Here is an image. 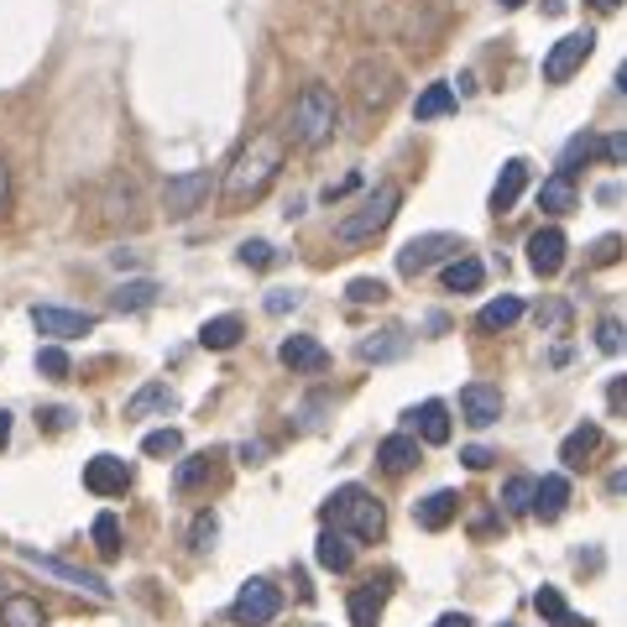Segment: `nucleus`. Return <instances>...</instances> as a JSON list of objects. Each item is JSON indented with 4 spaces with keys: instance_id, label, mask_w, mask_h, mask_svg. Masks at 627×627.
<instances>
[{
    "instance_id": "obj_33",
    "label": "nucleus",
    "mask_w": 627,
    "mask_h": 627,
    "mask_svg": "<svg viewBox=\"0 0 627 627\" xmlns=\"http://www.w3.org/2000/svg\"><path fill=\"white\" fill-rule=\"evenodd\" d=\"M157 409H173V387L168 382H146L131 403H126V418H146V413H157Z\"/></svg>"
},
{
    "instance_id": "obj_2",
    "label": "nucleus",
    "mask_w": 627,
    "mask_h": 627,
    "mask_svg": "<svg viewBox=\"0 0 627 627\" xmlns=\"http://www.w3.org/2000/svg\"><path fill=\"white\" fill-rule=\"evenodd\" d=\"M398 204H403V189L398 184H377V189L366 193L356 210H345L335 225V241L340 246H362V241H377L387 225L398 220Z\"/></svg>"
},
{
    "instance_id": "obj_11",
    "label": "nucleus",
    "mask_w": 627,
    "mask_h": 627,
    "mask_svg": "<svg viewBox=\"0 0 627 627\" xmlns=\"http://www.w3.org/2000/svg\"><path fill=\"white\" fill-rule=\"evenodd\" d=\"M460 418H465L471 429H492V424L502 418V392L492 382H465L460 387Z\"/></svg>"
},
{
    "instance_id": "obj_41",
    "label": "nucleus",
    "mask_w": 627,
    "mask_h": 627,
    "mask_svg": "<svg viewBox=\"0 0 627 627\" xmlns=\"http://www.w3.org/2000/svg\"><path fill=\"white\" fill-rule=\"evenodd\" d=\"M591 152H596V142H591V137H576V142L565 146V157H559V173H570V178H576L580 157H591Z\"/></svg>"
},
{
    "instance_id": "obj_47",
    "label": "nucleus",
    "mask_w": 627,
    "mask_h": 627,
    "mask_svg": "<svg viewBox=\"0 0 627 627\" xmlns=\"http://www.w3.org/2000/svg\"><path fill=\"white\" fill-rule=\"evenodd\" d=\"M606 403H612V413H627V377L606 382Z\"/></svg>"
},
{
    "instance_id": "obj_18",
    "label": "nucleus",
    "mask_w": 627,
    "mask_h": 627,
    "mask_svg": "<svg viewBox=\"0 0 627 627\" xmlns=\"http://www.w3.org/2000/svg\"><path fill=\"white\" fill-rule=\"evenodd\" d=\"M565 507H570V482H565V476H544L539 492H533V518H539V523H559Z\"/></svg>"
},
{
    "instance_id": "obj_26",
    "label": "nucleus",
    "mask_w": 627,
    "mask_h": 627,
    "mask_svg": "<svg viewBox=\"0 0 627 627\" xmlns=\"http://www.w3.org/2000/svg\"><path fill=\"white\" fill-rule=\"evenodd\" d=\"M382 606H387V585H362V591H351V627H377L382 623Z\"/></svg>"
},
{
    "instance_id": "obj_14",
    "label": "nucleus",
    "mask_w": 627,
    "mask_h": 627,
    "mask_svg": "<svg viewBox=\"0 0 627 627\" xmlns=\"http://www.w3.org/2000/svg\"><path fill=\"white\" fill-rule=\"evenodd\" d=\"M32 324H37L43 335H52V340H73V335H90L99 319H95V314H73V309H52V304H37V309H32Z\"/></svg>"
},
{
    "instance_id": "obj_38",
    "label": "nucleus",
    "mask_w": 627,
    "mask_h": 627,
    "mask_svg": "<svg viewBox=\"0 0 627 627\" xmlns=\"http://www.w3.org/2000/svg\"><path fill=\"white\" fill-rule=\"evenodd\" d=\"M142 450L152 460H168V456H178V450H184V435H178V429H152V435L142 439Z\"/></svg>"
},
{
    "instance_id": "obj_17",
    "label": "nucleus",
    "mask_w": 627,
    "mask_h": 627,
    "mask_svg": "<svg viewBox=\"0 0 627 627\" xmlns=\"http://www.w3.org/2000/svg\"><path fill=\"white\" fill-rule=\"evenodd\" d=\"M413 435L424 439V445H445L450 439V409L439 403V398H429V403H418V409L409 413Z\"/></svg>"
},
{
    "instance_id": "obj_28",
    "label": "nucleus",
    "mask_w": 627,
    "mask_h": 627,
    "mask_svg": "<svg viewBox=\"0 0 627 627\" xmlns=\"http://www.w3.org/2000/svg\"><path fill=\"white\" fill-rule=\"evenodd\" d=\"M539 210H549V215H570V210H576V178H570V173L544 178V189H539Z\"/></svg>"
},
{
    "instance_id": "obj_37",
    "label": "nucleus",
    "mask_w": 627,
    "mask_h": 627,
    "mask_svg": "<svg viewBox=\"0 0 627 627\" xmlns=\"http://www.w3.org/2000/svg\"><path fill=\"white\" fill-rule=\"evenodd\" d=\"M95 549L105 559L121 555V523H116V512H99V518H95Z\"/></svg>"
},
{
    "instance_id": "obj_51",
    "label": "nucleus",
    "mask_w": 627,
    "mask_h": 627,
    "mask_svg": "<svg viewBox=\"0 0 627 627\" xmlns=\"http://www.w3.org/2000/svg\"><path fill=\"white\" fill-rule=\"evenodd\" d=\"M435 627H476V623H471V617H465V612H445V617H439Z\"/></svg>"
},
{
    "instance_id": "obj_24",
    "label": "nucleus",
    "mask_w": 627,
    "mask_h": 627,
    "mask_svg": "<svg viewBox=\"0 0 627 627\" xmlns=\"http://www.w3.org/2000/svg\"><path fill=\"white\" fill-rule=\"evenodd\" d=\"M314 559L324 565V570H351V559H356V549H351V533H340V529H324L319 533V544H314Z\"/></svg>"
},
{
    "instance_id": "obj_45",
    "label": "nucleus",
    "mask_w": 627,
    "mask_h": 627,
    "mask_svg": "<svg viewBox=\"0 0 627 627\" xmlns=\"http://www.w3.org/2000/svg\"><path fill=\"white\" fill-rule=\"evenodd\" d=\"M565 319H570V309H565V304H544V309H539V330H549V335H559V330H565Z\"/></svg>"
},
{
    "instance_id": "obj_56",
    "label": "nucleus",
    "mask_w": 627,
    "mask_h": 627,
    "mask_svg": "<svg viewBox=\"0 0 627 627\" xmlns=\"http://www.w3.org/2000/svg\"><path fill=\"white\" fill-rule=\"evenodd\" d=\"M591 5H602V11H617V5H623V0H591Z\"/></svg>"
},
{
    "instance_id": "obj_3",
    "label": "nucleus",
    "mask_w": 627,
    "mask_h": 627,
    "mask_svg": "<svg viewBox=\"0 0 627 627\" xmlns=\"http://www.w3.org/2000/svg\"><path fill=\"white\" fill-rule=\"evenodd\" d=\"M340 126V99L335 90H324V84H304L298 99H293V137L304 146H324L335 137Z\"/></svg>"
},
{
    "instance_id": "obj_43",
    "label": "nucleus",
    "mask_w": 627,
    "mask_h": 627,
    "mask_svg": "<svg viewBox=\"0 0 627 627\" xmlns=\"http://www.w3.org/2000/svg\"><path fill=\"white\" fill-rule=\"evenodd\" d=\"M215 533H220V523H215V512H199V518H193V549H210V544H215Z\"/></svg>"
},
{
    "instance_id": "obj_27",
    "label": "nucleus",
    "mask_w": 627,
    "mask_h": 627,
    "mask_svg": "<svg viewBox=\"0 0 627 627\" xmlns=\"http://www.w3.org/2000/svg\"><path fill=\"white\" fill-rule=\"evenodd\" d=\"M439 283H445L450 293H476L486 283V267L476 262V257H456V262H445Z\"/></svg>"
},
{
    "instance_id": "obj_53",
    "label": "nucleus",
    "mask_w": 627,
    "mask_h": 627,
    "mask_svg": "<svg viewBox=\"0 0 627 627\" xmlns=\"http://www.w3.org/2000/svg\"><path fill=\"white\" fill-rule=\"evenodd\" d=\"M5 193H11V173H5V163H0V210H5Z\"/></svg>"
},
{
    "instance_id": "obj_21",
    "label": "nucleus",
    "mask_w": 627,
    "mask_h": 627,
    "mask_svg": "<svg viewBox=\"0 0 627 627\" xmlns=\"http://www.w3.org/2000/svg\"><path fill=\"white\" fill-rule=\"evenodd\" d=\"M377 460H382L387 476L413 471V465H418V435H387L382 445H377Z\"/></svg>"
},
{
    "instance_id": "obj_16",
    "label": "nucleus",
    "mask_w": 627,
    "mask_h": 627,
    "mask_svg": "<svg viewBox=\"0 0 627 627\" xmlns=\"http://www.w3.org/2000/svg\"><path fill=\"white\" fill-rule=\"evenodd\" d=\"M529 189V163L523 157H507L502 173H497V184H492V215H507L518 199Z\"/></svg>"
},
{
    "instance_id": "obj_9",
    "label": "nucleus",
    "mask_w": 627,
    "mask_h": 627,
    "mask_svg": "<svg viewBox=\"0 0 627 627\" xmlns=\"http://www.w3.org/2000/svg\"><path fill=\"white\" fill-rule=\"evenodd\" d=\"M22 555V565H32V570H43V576L52 580H63V585H73V591H90L95 602H110V585L99 576H90V570H79V565H69V559H58V555H37V549H16Z\"/></svg>"
},
{
    "instance_id": "obj_52",
    "label": "nucleus",
    "mask_w": 627,
    "mask_h": 627,
    "mask_svg": "<svg viewBox=\"0 0 627 627\" xmlns=\"http://www.w3.org/2000/svg\"><path fill=\"white\" fill-rule=\"evenodd\" d=\"M5 445H11V413L0 409V450H5Z\"/></svg>"
},
{
    "instance_id": "obj_35",
    "label": "nucleus",
    "mask_w": 627,
    "mask_h": 627,
    "mask_svg": "<svg viewBox=\"0 0 627 627\" xmlns=\"http://www.w3.org/2000/svg\"><path fill=\"white\" fill-rule=\"evenodd\" d=\"M37 371H43L48 382H69V371H73L69 351H63V345H43V351H37Z\"/></svg>"
},
{
    "instance_id": "obj_39",
    "label": "nucleus",
    "mask_w": 627,
    "mask_h": 627,
    "mask_svg": "<svg viewBox=\"0 0 627 627\" xmlns=\"http://www.w3.org/2000/svg\"><path fill=\"white\" fill-rule=\"evenodd\" d=\"M596 345H602L606 356H617V351L627 345V330L617 324V319H602V324H596Z\"/></svg>"
},
{
    "instance_id": "obj_7",
    "label": "nucleus",
    "mask_w": 627,
    "mask_h": 627,
    "mask_svg": "<svg viewBox=\"0 0 627 627\" xmlns=\"http://www.w3.org/2000/svg\"><path fill=\"white\" fill-rule=\"evenodd\" d=\"M596 52V32L585 26V32H565L555 48L544 52V84H565V79H576V69H585V58Z\"/></svg>"
},
{
    "instance_id": "obj_34",
    "label": "nucleus",
    "mask_w": 627,
    "mask_h": 627,
    "mask_svg": "<svg viewBox=\"0 0 627 627\" xmlns=\"http://www.w3.org/2000/svg\"><path fill=\"white\" fill-rule=\"evenodd\" d=\"M210 471H215V456H189V460H178V471H173V486H178V492H199V486L210 482Z\"/></svg>"
},
{
    "instance_id": "obj_8",
    "label": "nucleus",
    "mask_w": 627,
    "mask_h": 627,
    "mask_svg": "<svg viewBox=\"0 0 627 627\" xmlns=\"http://www.w3.org/2000/svg\"><path fill=\"white\" fill-rule=\"evenodd\" d=\"M277 612H283V591H277L272 580H262V576L246 580L241 591H236V606H230V617H236L241 627H267Z\"/></svg>"
},
{
    "instance_id": "obj_50",
    "label": "nucleus",
    "mask_w": 627,
    "mask_h": 627,
    "mask_svg": "<svg viewBox=\"0 0 627 627\" xmlns=\"http://www.w3.org/2000/svg\"><path fill=\"white\" fill-rule=\"evenodd\" d=\"M236 456L246 460V465H262V456H267V445H241V450H236Z\"/></svg>"
},
{
    "instance_id": "obj_40",
    "label": "nucleus",
    "mask_w": 627,
    "mask_h": 627,
    "mask_svg": "<svg viewBox=\"0 0 627 627\" xmlns=\"http://www.w3.org/2000/svg\"><path fill=\"white\" fill-rule=\"evenodd\" d=\"M351 304H382L387 298V283H377V277H356V283H351Z\"/></svg>"
},
{
    "instance_id": "obj_44",
    "label": "nucleus",
    "mask_w": 627,
    "mask_h": 627,
    "mask_svg": "<svg viewBox=\"0 0 627 627\" xmlns=\"http://www.w3.org/2000/svg\"><path fill=\"white\" fill-rule=\"evenodd\" d=\"M623 257V236H602V241L591 246V267H612Z\"/></svg>"
},
{
    "instance_id": "obj_46",
    "label": "nucleus",
    "mask_w": 627,
    "mask_h": 627,
    "mask_svg": "<svg viewBox=\"0 0 627 627\" xmlns=\"http://www.w3.org/2000/svg\"><path fill=\"white\" fill-rule=\"evenodd\" d=\"M596 152H602L606 163H627V131H617V137H606V142H596Z\"/></svg>"
},
{
    "instance_id": "obj_25",
    "label": "nucleus",
    "mask_w": 627,
    "mask_h": 627,
    "mask_svg": "<svg viewBox=\"0 0 627 627\" xmlns=\"http://www.w3.org/2000/svg\"><path fill=\"white\" fill-rule=\"evenodd\" d=\"M533 612H539L549 627H591L585 617H576V612L565 606V596H559L555 585H539V591H533Z\"/></svg>"
},
{
    "instance_id": "obj_31",
    "label": "nucleus",
    "mask_w": 627,
    "mask_h": 627,
    "mask_svg": "<svg viewBox=\"0 0 627 627\" xmlns=\"http://www.w3.org/2000/svg\"><path fill=\"white\" fill-rule=\"evenodd\" d=\"M43 602H32V596H5L0 602V627H43Z\"/></svg>"
},
{
    "instance_id": "obj_5",
    "label": "nucleus",
    "mask_w": 627,
    "mask_h": 627,
    "mask_svg": "<svg viewBox=\"0 0 627 627\" xmlns=\"http://www.w3.org/2000/svg\"><path fill=\"white\" fill-rule=\"evenodd\" d=\"M456 257H465V241L450 236V230H429V236H413V241L398 251V272H403V277H418V272H429V267H439V262H456Z\"/></svg>"
},
{
    "instance_id": "obj_22",
    "label": "nucleus",
    "mask_w": 627,
    "mask_h": 627,
    "mask_svg": "<svg viewBox=\"0 0 627 627\" xmlns=\"http://www.w3.org/2000/svg\"><path fill=\"white\" fill-rule=\"evenodd\" d=\"M523 319V298L518 293H502V298H492L482 314H476V330L482 335H497V330H512Z\"/></svg>"
},
{
    "instance_id": "obj_20",
    "label": "nucleus",
    "mask_w": 627,
    "mask_h": 627,
    "mask_svg": "<svg viewBox=\"0 0 627 627\" xmlns=\"http://www.w3.org/2000/svg\"><path fill=\"white\" fill-rule=\"evenodd\" d=\"M602 450V429L596 424H580V429H570L565 435V445H559V460H565V471H585V460Z\"/></svg>"
},
{
    "instance_id": "obj_12",
    "label": "nucleus",
    "mask_w": 627,
    "mask_h": 627,
    "mask_svg": "<svg viewBox=\"0 0 627 627\" xmlns=\"http://www.w3.org/2000/svg\"><path fill=\"white\" fill-rule=\"evenodd\" d=\"M565 251H570V241H565V230H559V225H544V230H533V236H529V267L539 272V277H559Z\"/></svg>"
},
{
    "instance_id": "obj_48",
    "label": "nucleus",
    "mask_w": 627,
    "mask_h": 627,
    "mask_svg": "<svg viewBox=\"0 0 627 627\" xmlns=\"http://www.w3.org/2000/svg\"><path fill=\"white\" fill-rule=\"evenodd\" d=\"M460 460H465V465H471V471H486V465H492V450H486V445H471V450H460Z\"/></svg>"
},
{
    "instance_id": "obj_32",
    "label": "nucleus",
    "mask_w": 627,
    "mask_h": 627,
    "mask_svg": "<svg viewBox=\"0 0 627 627\" xmlns=\"http://www.w3.org/2000/svg\"><path fill=\"white\" fill-rule=\"evenodd\" d=\"M403 351H409V335H403V330H382L377 340H362V362H377V366L398 362Z\"/></svg>"
},
{
    "instance_id": "obj_30",
    "label": "nucleus",
    "mask_w": 627,
    "mask_h": 627,
    "mask_svg": "<svg viewBox=\"0 0 627 627\" xmlns=\"http://www.w3.org/2000/svg\"><path fill=\"white\" fill-rule=\"evenodd\" d=\"M450 110H456V84H429V90L418 95V105H413L418 121H445Z\"/></svg>"
},
{
    "instance_id": "obj_4",
    "label": "nucleus",
    "mask_w": 627,
    "mask_h": 627,
    "mask_svg": "<svg viewBox=\"0 0 627 627\" xmlns=\"http://www.w3.org/2000/svg\"><path fill=\"white\" fill-rule=\"evenodd\" d=\"M324 518L340 533H351V539H382V529H387L382 502L366 486H340L335 497H330V507H324Z\"/></svg>"
},
{
    "instance_id": "obj_19",
    "label": "nucleus",
    "mask_w": 627,
    "mask_h": 627,
    "mask_svg": "<svg viewBox=\"0 0 627 627\" xmlns=\"http://www.w3.org/2000/svg\"><path fill=\"white\" fill-rule=\"evenodd\" d=\"M456 512H460V497H456V492H429L424 502L413 507V518H418V529H429V533L450 529V523H456Z\"/></svg>"
},
{
    "instance_id": "obj_49",
    "label": "nucleus",
    "mask_w": 627,
    "mask_h": 627,
    "mask_svg": "<svg viewBox=\"0 0 627 627\" xmlns=\"http://www.w3.org/2000/svg\"><path fill=\"white\" fill-rule=\"evenodd\" d=\"M293 304H298V293H288V288H277V293H267V314H288Z\"/></svg>"
},
{
    "instance_id": "obj_42",
    "label": "nucleus",
    "mask_w": 627,
    "mask_h": 627,
    "mask_svg": "<svg viewBox=\"0 0 627 627\" xmlns=\"http://www.w3.org/2000/svg\"><path fill=\"white\" fill-rule=\"evenodd\" d=\"M272 262H277L272 241H246L241 246V267H257V272H262V267H272Z\"/></svg>"
},
{
    "instance_id": "obj_23",
    "label": "nucleus",
    "mask_w": 627,
    "mask_h": 627,
    "mask_svg": "<svg viewBox=\"0 0 627 627\" xmlns=\"http://www.w3.org/2000/svg\"><path fill=\"white\" fill-rule=\"evenodd\" d=\"M246 335L241 314H220V319H204V330H199V345L204 351H236Z\"/></svg>"
},
{
    "instance_id": "obj_57",
    "label": "nucleus",
    "mask_w": 627,
    "mask_h": 627,
    "mask_svg": "<svg viewBox=\"0 0 627 627\" xmlns=\"http://www.w3.org/2000/svg\"><path fill=\"white\" fill-rule=\"evenodd\" d=\"M497 5H507V11H518V5H523V0H497Z\"/></svg>"
},
{
    "instance_id": "obj_13",
    "label": "nucleus",
    "mask_w": 627,
    "mask_h": 627,
    "mask_svg": "<svg viewBox=\"0 0 627 627\" xmlns=\"http://www.w3.org/2000/svg\"><path fill=\"white\" fill-rule=\"evenodd\" d=\"M84 486L95 492V497H121L126 486H131V465L121 456H95L84 460Z\"/></svg>"
},
{
    "instance_id": "obj_58",
    "label": "nucleus",
    "mask_w": 627,
    "mask_h": 627,
    "mask_svg": "<svg viewBox=\"0 0 627 627\" xmlns=\"http://www.w3.org/2000/svg\"><path fill=\"white\" fill-rule=\"evenodd\" d=\"M502 627H512V623H502Z\"/></svg>"
},
{
    "instance_id": "obj_10",
    "label": "nucleus",
    "mask_w": 627,
    "mask_h": 627,
    "mask_svg": "<svg viewBox=\"0 0 627 627\" xmlns=\"http://www.w3.org/2000/svg\"><path fill=\"white\" fill-rule=\"evenodd\" d=\"M204 199H210V173H204V168L178 173V178L163 184V215H168V220H189Z\"/></svg>"
},
{
    "instance_id": "obj_55",
    "label": "nucleus",
    "mask_w": 627,
    "mask_h": 627,
    "mask_svg": "<svg viewBox=\"0 0 627 627\" xmlns=\"http://www.w3.org/2000/svg\"><path fill=\"white\" fill-rule=\"evenodd\" d=\"M617 90L627 95V58H623V69H617Z\"/></svg>"
},
{
    "instance_id": "obj_6",
    "label": "nucleus",
    "mask_w": 627,
    "mask_h": 627,
    "mask_svg": "<svg viewBox=\"0 0 627 627\" xmlns=\"http://www.w3.org/2000/svg\"><path fill=\"white\" fill-rule=\"evenodd\" d=\"M351 90H356V110L362 116H382L387 105L398 99V73L377 63V58H362L356 73H351Z\"/></svg>"
},
{
    "instance_id": "obj_54",
    "label": "nucleus",
    "mask_w": 627,
    "mask_h": 627,
    "mask_svg": "<svg viewBox=\"0 0 627 627\" xmlns=\"http://www.w3.org/2000/svg\"><path fill=\"white\" fill-rule=\"evenodd\" d=\"M606 486H612V492H627V471H617V476H612Z\"/></svg>"
},
{
    "instance_id": "obj_36",
    "label": "nucleus",
    "mask_w": 627,
    "mask_h": 627,
    "mask_svg": "<svg viewBox=\"0 0 627 627\" xmlns=\"http://www.w3.org/2000/svg\"><path fill=\"white\" fill-rule=\"evenodd\" d=\"M533 492H539L533 476H512V482L502 486V507L507 512H533Z\"/></svg>"
},
{
    "instance_id": "obj_29",
    "label": "nucleus",
    "mask_w": 627,
    "mask_h": 627,
    "mask_svg": "<svg viewBox=\"0 0 627 627\" xmlns=\"http://www.w3.org/2000/svg\"><path fill=\"white\" fill-rule=\"evenodd\" d=\"M157 283H152V277H131V283H121V288H116V298H110V304H116V309L121 314H142V309H152V304H157Z\"/></svg>"
},
{
    "instance_id": "obj_15",
    "label": "nucleus",
    "mask_w": 627,
    "mask_h": 627,
    "mask_svg": "<svg viewBox=\"0 0 627 627\" xmlns=\"http://www.w3.org/2000/svg\"><path fill=\"white\" fill-rule=\"evenodd\" d=\"M277 362L288 366V371H309V377H314V371H324V366H330V351H324L314 335H288L283 345H277Z\"/></svg>"
},
{
    "instance_id": "obj_1",
    "label": "nucleus",
    "mask_w": 627,
    "mask_h": 627,
    "mask_svg": "<svg viewBox=\"0 0 627 627\" xmlns=\"http://www.w3.org/2000/svg\"><path fill=\"white\" fill-rule=\"evenodd\" d=\"M283 157H288L283 137H277V131H257V137L236 152L230 173H225V193H220V204H225V210H246V204H257V199L277 184Z\"/></svg>"
}]
</instances>
